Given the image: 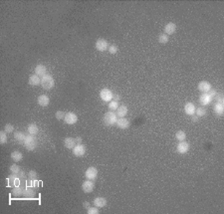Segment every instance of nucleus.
I'll return each mask as SVG.
<instances>
[{"instance_id":"1","label":"nucleus","mask_w":224,"mask_h":214,"mask_svg":"<svg viewBox=\"0 0 224 214\" xmlns=\"http://www.w3.org/2000/svg\"><path fill=\"white\" fill-rule=\"evenodd\" d=\"M117 114H116L115 112L109 111V112H107L104 115L103 122H104V125L106 127H113V126H115L116 123H117Z\"/></svg>"},{"instance_id":"2","label":"nucleus","mask_w":224,"mask_h":214,"mask_svg":"<svg viewBox=\"0 0 224 214\" xmlns=\"http://www.w3.org/2000/svg\"><path fill=\"white\" fill-rule=\"evenodd\" d=\"M24 145H25V148L27 151H30V152L34 151L38 145L37 137L35 136H33V134H28V136H26Z\"/></svg>"},{"instance_id":"3","label":"nucleus","mask_w":224,"mask_h":214,"mask_svg":"<svg viewBox=\"0 0 224 214\" xmlns=\"http://www.w3.org/2000/svg\"><path fill=\"white\" fill-rule=\"evenodd\" d=\"M55 85V81L54 78H53L51 75H45L44 77L41 78V87L44 90H51Z\"/></svg>"},{"instance_id":"4","label":"nucleus","mask_w":224,"mask_h":214,"mask_svg":"<svg viewBox=\"0 0 224 214\" xmlns=\"http://www.w3.org/2000/svg\"><path fill=\"white\" fill-rule=\"evenodd\" d=\"M113 96H114L113 92L110 89H107V88L101 90V92H100V97L104 102H111V101L113 100Z\"/></svg>"},{"instance_id":"5","label":"nucleus","mask_w":224,"mask_h":214,"mask_svg":"<svg viewBox=\"0 0 224 214\" xmlns=\"http://www.w3.org/2000/svg\"><path fill=\"white\" fill-rule=\"evenodd\" d=\"M95 47H96V49L99 52H105L106 50H108L109 49V43H108L107 40L101 38V39L97 40Z\"/></svg>"},{"instance_id":"6","label":"nucleus","mask_w":224,"mask_h":214,"mask_svg":"<svg viewBox=\"0 0 224 214\" xmlns=\"http://www.w3.org/2000/svg\"><path fill=\"white\" fill-rule=\"evenodd\" d=\"M86 153V146L81 144H76L73 148V155L77 157H82L84 156Z\"/></svg>"},{"instance_id":"7","label":"nucleus","mask_w":224,"mask_h":214,"mask_svg":"<svg viewBox=\"0 0 224 214\" xmlns=\"http://www.w3.org/2000/svg\"><path fill=\"white\" fill-rule=\"evenodd\" d=\"M64 121L67 123V125H74L78 122V117L75 112H69L65 115V118H64Z\"/></svg>"},{"instance_id":"8","label":"nucleus","mask_w":224,"mask_h":214,"mask_svg":"<svg viewBox=\"0 0 224 214\" xmlns=\"http://www.w3.org/2000/svg\"><path fill=\"white\" fill-rule=\"evenodd\" d=\"M116 126L121 130H127V129L130 127L131 122H130V119H128L126 118H119V119H117V121Z\"/></svg>"},{"instance_id":"9","label":"nucleus","mask_w":224,"mask_h":214,"mask_svg":"<svg viewBox=\"0 0 224 214\" xmlns=\"http://www.w3.org/2000/svg\"><path fill=\"white\" fill-rule=\"evenodd\" d=\"M95 188V183L92 180H85L84 182L82 183V190L84 191L85 193H91Z\"/></svg>"},{"instance_id":"10","label":"nucleus","mask_w":224,"mask_h":214,"mask_svg":"<svg viewBox=\"0 0 224 214\" xmlns=\"http://www.w3.org/2000/svg\"><path fill=\"white\" fill-rule=\"evenodd\" d=\"M7 182H8V185L9 186L15 187V186H17V185H20L21 180L19 179L17 174L11 173V175H9L8 177H7Z\"/></svg>"},{"instance_id":"11","label":"nucleus","mask_w":224,"mask_h":214,"mask_svg":"<svg viewBox=\"0 0 224 214\" xmlns=\"http://www.w3.org/2000/svg\"><path fill=\"white\" fill-rule=\"evenodd\" d=\"M176 151L180 155H184V153H186L189 151V144L185 141H179V144L176 146Z\"/></svg>"},{"instance_id":"12","label":"nucleus","mask_w":224,"mask_h":214,"mask_svg":"<svg viewBox=\"0 0 224 214\" xmlns=\"http://www.w3.org/2000/svg\"><path fill=\"white\" fill-rule=\"evenodd\" d=\"M85 176H86L87 179L95 180L97 178V176H98V169L96 167H94V166L89 167L85 172Z\"/></svg>"},{"instance_id":"13","label":"nucleus","mask_w":224,"mask_h":214,"mask_svg":"<svg viewBox=\"0 0 224 214\" xmlns=\"http://www.w3.org/2000/svg\"><path fill=\"white\" fill-rule=\"evenodd\" d=\"M212 102V98L208 95V93H203L201 94L199 97V103L202 105V106H207Z\"/></svg>"},{"instance_id":"14","label":"nucleus","mask_w":224,"mask_h":214,"mask_svg":"<svg viewBox=\"0 0 224 214\" xmlns=\"http://www.w3.org/2000/svg\"><path fill=\"white\" fill-rule=\"evenodd\" d=\"M37 102H38V105L41 107H47L49 106V104H50V99H49V97L47 95H41L38 97Z\"/></svg>"},{"instance_id":"15","label":"nucleus","mask_w":224,"mask_h":214,"mask_svg":"<svg viewBox=\"0 0 224 214\" xmlns=\"http://www.w3.org/2000/svg\"><path fill=\"white\" fill-rule=\"evenodd\" d=\"M175 31H176V25L172 23V22H169V23H168L164 26V34H166L168 36L172 35Z\"/></svg>"},{"instance_id":"16","label":"nucleus","mask_w":224,"mask_h":214,"mask_svg":"<svg viewBox=\"0 0 224 214\" xmlns=\"http://www.w3.org/2000/svg\"><path fill=\"white\" fill-rule=\"evenodd\" d=\"M197 88H198V90L200 92H203V93H208L212 89L210 83H208V82H206V81H201L198 84V87Z\"/></svg>"},{"instance_id":"17","label":"nucleus","mask_w":224,"mask_h":214,"mask_svg":"<svg viewBox=\"0 0 224 214\" xmlns=\"http://www.w3.org/2000/svg\"><path fill=\"white\" fill-rule=\"evenodd\" d=\"M35 74L37 75V76L41 77V78L44 77L45 75H47V68H46V66L42 65V64H39V65H37L36 68H35Z\"/></svg>"},{"instance_id":"18","label":"nucleus","mask_w":224,"mask_h":214,"mask_svg":"<svg viewBox=\"0 0 224 214\" xmlns=\"http://www.w3.org/2000/svg\"><path fill=\"white\" fill-rule=\"evenodd\" d=\"M195 110H196V107L194 106V104H192V103H187L184 106V112H185V114L188 116L194 115Z\"/></svg>"},{"instance_id":"19","label":"nucleus","mask_w":224,"mask_h":214,"mask_svg":"<svg viewBox=\"0 0 224 214\" xmlns=\"http://www.w3.org/2000/svg\"><path fill=\"white\" fill-rule=\"evenodd\" d=\"M23 192H24V187L22 185H17V186L13 187V189H12V195L14 197L23 196Z\"/></svg>"},{"instance_id":"20","label":"nucleus","mask_w":224,"mask_h":214,"mask_svg":"<svg viewBox=\"0 0 224 214\" xmlns=\"http://www.w3.org/2000/svg\"><path fill=\"white\" fill-rule=\"evenodd\" d=\"M94 205L98 208H102L105 207L107 205V199L104 197H97L94 199Z\"/></svg>"},{"instance_id":"21","label":"nucleus","mask_w":224,"mask_h":214,"mask_svg":"<svg viewBox=\"0 0 224 214\" xmlns=\"http://www.w3.org/2000/svg\"><path fill=\"white\" fill-rule=\"evenodd\" d=\"M128 108L127 106H125V105H121V106H119V108L117 109V116L119 118H124L125 116H127L128 114Z\"/></svg>"},{"instance_id":"22","label":"nucleus","mask_w":224,"mask_h":214,"mask_svg":"<svg viewBox=\"0 0 224 214\" xmlns=\"http://www.w3.org/2000/svg\"><path fill=\"white\" fill-rule=\"evenodd\" d=\"M14 138H15V141L18 142V144H24L26 134L24 133H22V131H16V133L14 134Z\"/></svg>"},{"instance_id":"23","label":"nucleus","mask_w":224,"mask_h":214,"mask_svg":"<svg viewBox=\"0 0 224 214\" xmlns=\"http://www.w3.org/2000/svg\"><path fill=\"white\" fill-rule=\"evenodd\" d=\"M36 195V192L35 190H34L31 187H26L24 188V192H23V197L25 198H34Z\"/></svg>"},{"instance_id":"24","label":"nucleus","mask_w":224,"mask_h":214,"mask_svg":"<svg viewBox=\"0 0 224 214\" xmlns=\"http://www.w3.org/2000/svg\"><path fill=\"white\" fill-rule=\"evenodd\" d=\"M29 84L31 86H38V85H41V79L39 76H37V75H31V76L29 77Z\"/></svg>"},{"instance_id":"25","label":"nucleus","mask_w":224,"mask_h":214,"mask_svg":"<svg viewBox=\"0 0 224 214\" xmlns=\"http://www.w3.org/2000/svg\"><path fill=\"white\" fill-rule=\"evenodd\" d=\"M64 145H65V148H67L73 149L74 146L76 145L75 138H73V137H66L65 140H64Z\"/></svg>"},{"instance_id":"26","label":"nucleus","mask_w":224,"mask_h":214,"mask_svg":"<svg viewBox=\"0 0 224 214\" xmlns=\"http://www.w3.org/2000/svg\"><path fill=\"white\" fill-rule=\"evenodd\" d=\"M10 156H11V159H12L14 162H19V161H21L22 159H23V155H22L20 152H17V151L13 152L11 153Z\"/></svg>"},{"instance_id":"27","label":"nucleus","mask_w":224,"mask_h":214,"mask_svg":"<svg viewBox=\"0 0 224 214\" xmlns=\"http://www.w3.org/2000/svg\"><path fill=\"white\" fill-rule=\"evenodd\" d=\"M213 110H214V112H215L216 115L222 116V115H223V112H224V106H223L222 104L216 103V104L214 105V107H213Z\"/></svg>"},{"instance_id":"28","label":"nucleus","mask_w":224,"mask_h":214,"mask_svg":"<svg viewBox=\"0 0 224 214\" xmlns=\"http://www.w3.org/2000/svg\"><path fill=\"white\" fill-rule=\"evenodd\" d=\"M28 133L29 134H33V136H36V134H38V131H39V129H38L37 125H35V123H31V125L28 126Z\"/></svg>"},{"instance_id":"29","label":"nucleus","mask_w":224,"mask_h":214,"mask_svg":"<svg viewBox=\"0 0 224 214\" xmlns=\"http://www.w3.org/2000/svg\"><path fill=\"white\" fill-rule=\"evenodd\" d=\"M175 138L178 141H185V138H186V134H185L183 130H178L175 134Z\"/></svg>"},{"instance_id":"30","label":"nucleus","mask_w":224,"mask_h":214,"mask_svg":"<svg viewBox=\"0 0 224 214\" xmlns=\"http://www.w3.org/2000/svg\"><path fill=\"white\" fill-rule=\"evenodd\" d=\"M168 40H169V37L166 35V34H164V33H162V34H159L158 35V42L161 43V44L168 43Z\"/></svg>"},{"instance_id":"31","label":"nucleus","mask_w":224,"mask_h":214,"mask_svg":"<svg viewBox=\"0 0 224 214\" xmlns=\"http://www.w3.org/2000/svg\"><path fill=\"white\" fill-rule=\"evenodd\" d=\"M119 106H120L119 102H117V101H111L109 104V109H110V111L114 112V111H117V109L119 108Z\"/></svg>"},{"instance_id":"32","label":"nucleus","mask_w":224,"mask_h":214,"mask_svg":"<svg viewBox=\"0 0 224 214\" xmlns=\"http://www.w3.org/2000/svg\"><path fill=\"white\" fill-rule=\"evenodd\" d=\"M7 142V133L5 130L0 131V144H4Z\"/></svg>"},{"instance_id":"33","label":"nucleus","mask_w":224,"mask_h":214,"mask_svg":"<svg viewBox=\"0 0 224 214\" xmlns=\"http://www.w3.org/2000/svg\"><path fill=\"white\" fill-rule=\"evenodd\" d=\"M197 117H204L206 115V110L204 108H197L195 110Z\"/></svg>"},{"instance_id":"34","label":"nucleus","mask_w":224,"mask_h":214,"mask_svg":"<svg viewBox=\"0 0 224 214\" xmlns=\"http://www.w3.org/2000/svg\"><path fill=\"white\" fill-rule=\"evenodd\" d=\"M27 176H28V179H30V180H36L38 178V174L35 170H30L28 172Z\"/></svg>"},{"instance_id":"35","label":"nucleus","mask_w":224,"mask_h":214,"mask_svg":"<svg viewBox=\"0 0 224 214\" xmlns=\"http://www.w3.org/2000/svg\"><path fill=\"white\" fill-rule=\"evenodd\" d=\"M20 167H19L17 164H12V166H10V171L11 173H14V174H18L19 171H20Z\"/></svg>"},{"instance_id":"36","label":"nucleus","mask_w":224,"mask_h":214,"mask_svg":"<svg viewBox=\"0 0 224 214\" xmlns=\"http://www.w3.org/2000/svg\"><path fill=\"white\" fill-rule=\"evenodd\" d=\"M108 50H109V52H110V54L114 55V54H116L117 51H119V48H117V45H111V46L109 47Z\"/></svg>"},{"instance_id":"37","label":"nucleus","mask_w":224,"mask_h":214,"mask_svg":"<svg viewBox=\"0 0 224 214\" xmlns=\"http://www.w3.org/2000/svg\"><path fill=\"white\" fill-rule=\"evenodd\" d=\"M87 210H88V211H87V213H88V214H99V213H100L98 207H96V206H94V207H90L89 209H87Z\"/></svg>"},{"instance_id":"38","label":"nucleus","mask_w":224,"mask_h":214,"mask_svg":"<svg viewBox=\"0 0 224 214\" xmlns=\"http://www.w3.org/2000/svg\"><path fill=\"white\" fill-rule=\"evenodd\" d=\"M65 115L66 114L63 111H58V112H56V114H55L57 119H64V118H65Z\"/></svg>"},{"instance_id":"39","label":"nucleus","mask_w":224,"mask_h":214,"mask_svg":"<svg viewBox=\"0 0 224 214\" xmlns=\"http://www.w3.org/2000/svg\"><path fill=\"white\" fill-rule=\"evenodd\" d=\"M17 175H18L19 179L21 180V182H22V181H25V180H26V177H28V176H26L25 172H24V171H22V170L19 171V173H18Z\"/></svg>"},{"instance_id":"40","label":"nucleus","mask_w":224,"mask_h":214,"mask_svg":"<svg viewBox=\"0 0 224 214\" xmlns=\"http://www.w3.org/2000/svg\"><path fill=\"white\" fill-rule=\"evenodd\" d=\"M4 130L6 131L7 134H10V133H12V131L14 130V127L12 125H10V123H8V125H6L4 127Z\"/></svg>"},{"instance_id":"41","label":"nucleus","mask_w":224,"mask_h":214,"mask_svg":"<svg viewBox=\"0 0 224 214\" xmlns=\"http://www.w3.org/2000/svg\"><path fill=\"white\" fill-rule=\"evenodd\" d=\"M214 98H216V102L218 104H222L224 103V98H223V95L222 94H219V95H216Z\"/></svg>"},{"instance_id":"42","label":"nucleus","mask_w":224,"mask_h":214,"mask_svg":"<svg viewBox=\"0 0 224 214\" xmlns=\"http://www.w3.org/2000/svg\"><path fill=\"white\" fill-rule=\"evenodd\" d=\"M31 183H32V187H34V188H38L39 187V181L36 179V180H31Z\"/></svg>"},{"instance_id":"43","label":"nucleus","mask_w":224,"mask_h":214,"mask_svg":"<svg viewBox=\"0 0 224 214\" xmlns=\"http://www.w3.org/2000/svg\"><path fill=\"white\" fill-rule=\"evenodd\" d=\"M208 95H209V96H210V97L212 98V99H213V98H214V97H215L216 95H217V92H216L215 90H212V89H211L210 91L208 92Z\"/></svg>"},{"instance_id":"44","label":"nucleus","mask_w":224,"mask_h":214,"mask_svg":"<svg viewBox=\"0 0 224 214\" xmlns=\"http://www.w3.org/2000/svg\"><path fill=\"white\" fill-rule=\"evenodd\" d=\"M83 206H84V208H86V209H89V208L91 207L90 202H88V201H85L84 203H83Z\"/></svg>"},{"instance_id":"45","label":"nucleus","mask_w":224,"mask_h":214,"mask_svg":"<svg viewBox=\"0 0 224 214\" xmlns=\"http://www.w3.org/2000/svg\"><path fill=\"white\" fill-rule=\"evenodd\" d=\"M120 99H121V97H120L119 95H117V94H114V96H113V100H115V101H117V102H119Z\"/></svg>"},{"instance_id":"46","label":"nucleus","mask_w":224,"mask_h":214,"mask_svg":"<svg viewBox=\"0 0 224 214\" xmlns=\"http://www.w3.org/2000/svg\"><path fill=\"white\" fill-rule=\"evenodd\" d=\"M75 141H76V144H81V142H82V137H76V138H75Z\"/></svg>"},{"instance_id":"47","label":"nucleus","mask_w":224,"mask_h":214,"mask_svg":"<svg viewBox=\"0 0 224 214\" xmlns=\"http://www.w3.org/2000/svg\"><path fill=\"white\" fill-rule=\"evenodd\" d=\"M198 118H199V117H197V116H194V115H192V116H191L192 122H194V123H196L197 121H198Z\"/></svg>"}]
</instances>
